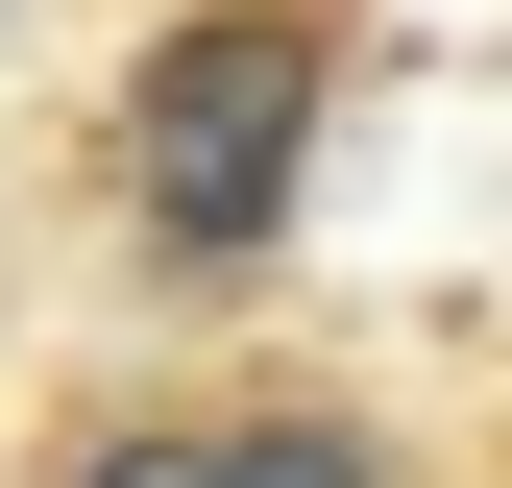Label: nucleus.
Here are the masks:
<instances>
[{"label": "nucleus", "mask_w": 512, "mask_h": 488, "mask_svg": "<svg viewBox=\"0 0 512 488\" xmlns=\"http://www.w3.org/2000/svg\"><path fill=\"white\" fill-rule=\"evenodd\" d=\"M293 147H317V0H196L122 98V196H147L171 269H244L293 220Z\"/></svg>", "instance_id": "obj_1"}, {"label": "nucleus", "mask_w": 512, "mask_h": 488, "mask_svg": "<svg viewBox=\"0 0 512 488\" xmlns=\"http://www.w3.org/2000/svg\"><path fill=\"white\" fill-rule=\"evenodd\" d=\"M49 488H244V415L220 391H147V415H74Z\"/></svg>", "instance_id": "obj_2"}, {"label": "nucleus", "mask_w": 512, "mask_h": 488, "mask_svg": "<svg viewBox=\"0 0 512 488\" xmlns=\"http://www.w3.org/2000/svg\"><path fill=\"white\" fill-rule=\"evenodd\" d=\"M220 415H244V488H415L342 391H220Z\"/></svg>", "instance_id": "obj_3"}]
</instances>
